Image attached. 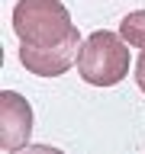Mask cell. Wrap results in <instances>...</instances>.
I'll use <instances>...</instances> for the list:
<instances>
[{"label": "cell", "instance_id": "obj_1", "mask_svg": "<svg viewBox=\"0 0 145 154\" xmlns=\"http://www.w3.org/2000/svg\"><path fill=\"white\" fill-rule=\"evenodd\" d=\"M13 32L26 48H48L74 35L77 26L61 0H19L13 10Z\"/></svg>", "mask_w": 145, "mask_h": 154}, {"label": "cell", "instance_id": "obj_2", "mask_svg": "<svg viewBox=\"0 0 145 154\" xmlns=\"http://www.w3.org/2000/svg\"><path fill=\"white\" fill-rule=\"evenodd\" d=\"M129 42L119 32L100 29L84 38L81 55H77V74L94 87H113L129 71Z\"/></svg>", "mask_w": 145, "mask_h": 154}, {"label": "cell", "instance_id": "obj_3", "mask_svg": "<svg viewBox=\"0 0 145 154\" xmlns=\"http://www.w3.org/2000/svg\"><path fill=\"white\" fill-rule=\"evenodd\" d=\"M81 45H84V42H81V32H74V35H68L65 42L48 45V48L19 45V61H23V67H26L29 74H36V77H58L77 61Z\"/></svg>", "mask_w": 145, "mask_h": 154}, {"label": "cell", "instance_id": "obj_4", "mask_svg": "<svg viewBox=\"0 0 145 154\" xmlns=\"http://www.w3.org/2000/svg\"><path fill=\"white\" fill-rule=\"evenodd\" d=\"M29 135H32V106L26 103L23 93L3 90L0 93V148L3 151L26 148Z\"/></svg>", "mask_w": 145, "mask_h": 154}, {"label": "cell", "instance_id": "obj_5", "mask_svg": "<svg viewBox=\"0 0 145 154\" xmlns=\"http://www.w3.org/2000/svg\"><path fill=\"white\" fill-rule=\"evenodd\" d=\"M119 35H123L129 45H135V48H142V51H145V10L126 13L123 23H119Z\"/></svg>", "mask_w": 145, "mask_h": 154}, {"label": "cell", "instance_id": "obj_6", "mask_svg": "<svg viewBox=\"0 0 145 154\" xmlns=\"http://www.w3.org/2000/svg\"><path fill=\"white\" fill-rule=\"evenodd\" d=\"M135 84H139V90L145 93V51L139 55V61H135Z\"/></svg>", "mask_w": 145, "mask_h": 154}]
</instances>
